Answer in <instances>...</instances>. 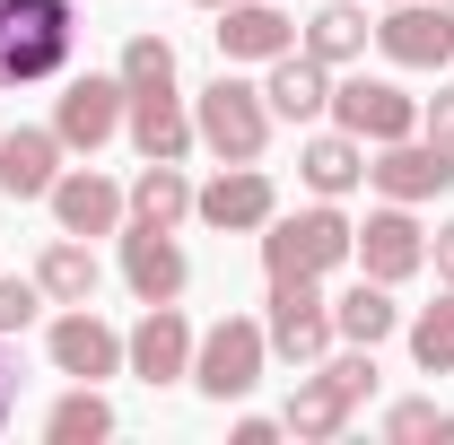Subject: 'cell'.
<instances>
[{"label": "cell", "mask_w": 454, "mask_h": 445, "mask_svg": "<svg viewBox=\"0 0 454 445\" xmlns=\"http://www.w3.org/2000/svg\"><path fill=\"white\" fill-rule=\"evenodd\" d=\"M210 35H219V53H227V61H280L288 44H297V27H288L280 0H227Z\"/></svg>", "instance_id": "obj_18"}, {"label": "cell", "mask_w": 454, "mask_h": 445, "mask_svg": "<svg viewBox=\"0 0 454 445\" xmlns=\"http://www.w3.org/2000/svg\"><path fill=\"white\" fill-rule=\"evenodd\" d=\"M402 340H411V367H419V376H454V288L437 306H419V315L402 324Z\"/></svg>", "instance_id": "obj_27"}, {"label": "cell", "mask_w": 454, "mask_h": 445, "mask_svg": "<svg viewBox=\"0 0 454 445\" xmlns=\"http://www.w3.org/2000/svg\"><path fill=\"white\" fill-rule=\"evenodd\" d=\"M271 437H288V419H262V410L236 419V445H271Z\"/></svg>", "instance_id": "obj_33"}, {"label": "cell", "mask_w": 454, "mask_h": 445, "mask_svg": "<svg viewBox=\"0 0 454 445\" xmlns=\"http://www.w3.org/2000/svg\"><path fill=\"white\" fill-rule=\"evenodd\" d=\"M122 113H131L122 70H88V79H70V88L53 97V140H61V149H79V158H97L114 131H122Z\"/></svg>", "instance_id": "obj_7"}, {"label": "cell", "mask_w": 454, "mask_h": 445, "mask_svg": "<svg viewBox=\"0 0 454 445\" xmlns=\"http://www.w3.org/2000/svg\"><path fill=\"white\" fill-rule=\"evenodd\" d=\"M122 131H131V149L140 158H192L201 149V131H192V105H184V88H149V97H131V113H122Z\"/></svg>", "instance_id": "obj_17"}, {"label": "cell", "mask_w": 454, "mask_h": 445, "mask_svg": "<svg viewBox=\"0 0 454 445\" xmlns=\"http://www.w3.org/2000/svg\"><path fill=\"white\" fill-rule=\"evenodd\" d=\"M122 279L140 306H175L192 288V254L175 245V227H149V219H122Z\"/></svg>", "instance_id": "obj_11"}, {"label": "cell", "mask_w": 454, "mask_h": 445, "mask_svg": "<svg viewBox=\"0 0 454 445\" xmlns=\"http://www.w3.org/2000/svg\"><path fill=\"white\" fill-rule=\"evenodd\" d=\"M262 367H271V340L254 315H219L210 332L192 340V385L210 393V402H245V393L262 385Z\"/></svg>", "instance_id": "obj_5"}, {"label": "cell", "mask_w": 454, "mask_h": 445, "mask_svg": "<svg viewBox=\"0 0 454 445\" xmlns=\"http://www.w3.org/2000/svg\"><path fill=\"white\" fill-rule=\"evenodd\" d=\"M79 53L70 0H0V88H44Z\"/></svg>", "instance_id": "obj_1"}, {"label": "cell", "mask_w": 454, "mask_h": 445, "mask_svg": "<svg viewBox=\"0 0 454 445\" xmlns=\"http://www.w3.org/2000/svg\"><path fill=\"white\" fill-rule=\"evenodd\" d=\"M349 262H358L367 279H385V288H402L411 271H428V227L411 219V201L367 210V227L349 236Z\"/></svg>", "instance_id": "obj_9"}, {"label": "cell", "mask_w": 454, "mask_h": 445, "mask_svg": "<svg viewBox=\"0 0 454 445\" xmlns=\"http://www.w3.org/2000/svg\"><path fill=\"white\" fill-rule=\"evenodd\" d=\"M394 332H402L394 288L358 271V288H340V297H333V340H358V349H376V340H394Z\"/></svg>", "instance_id": "obj_23"}, {"label": "cell", "mask_w": 454, "mask_h": 445, "mask_svg": "<svg viewBox=\"0 0 454 445\" xmlns=\"http://www.w3.org/2000/svg\"><path fill=\"white\" fill-rule=\"evenodd\" d=\"M9 410H18V376L0 367V428H9Z\"/></svg>", "instance_id": "obj_34"}, {"label": "cell", "mask_w": 454, "mask_h": 445, "mask_svg": "<svg viewBox=\"0 0 454 445\" xmlns=\"http://www.w3.org/2000/svg\"><path fill=\"white\" fill-rule=\"evenodd\" d=\"M367 183H376L385 201H411V210H419V201H437V192L454 183V149H446V140H428V131L385 140V149L367 158Z\"/></svg>", "instance_id": "obj_12"}, {"label": "cell", "mask_w": 454, "mask_h": 445, "mask_svg": "<svg viewBox=\"0 0 454 445\" xmlns=\"http://www.w3.org/2000/svg\"><path fill=\"white\" fill-rule=\"evenodd\" d=\"M297 175H306L315 201H340V192L367 183V140H349V131H315V140L297 149Z\"/></svg>", "instance_id": "obj_21"}, {"label": "cell", "mask_w": 454, "mask_h": 445, "mask_svg": "<svg viewBox=\"0 0 454 445\" xmlns=\"http://www.w3.org/2000/svg\"><path fill=\"white\" fill-rule=\"evenodd\" d=\"M192 324H184V306H149L131 332H122V367L140 376V385H184L192 376Z\"/></svg>", "instance_id": "obj_16"}, {"label": "cell", "mask_w": 454, "mask_h": 445, "mask_svg": "<svg viewBox=\"0 0 454 445\" xmlns=\"http://www.w3.org/2000/svg\"><path fill=\"white\" fill-rule=\"evenodd\" d=\"M376 393V349H358V340H340V349H324L306 376H297V393H288V437H306V445H324L349 428V410Z\"/></svg>", "instance_id": "obj_2"}, {"label": "cell", "mask_w": 454, "mask_h": 445, "mask_svg": "<svg viewBox=\"0 0 454 445\" xmlns=\"http://www.w3.org/2000/svg\"><path fill=\"white\" fill-rule=\"evenodd\" d=\"M35 315H44V288H35V271H27V279H9V271H0V340H9V332H27Z\"/></svg>", "instance_id": "obj_30"}, {"label": "cell", "mask_w": 454, "mask_h": 445, "mask_svg": "<svg viewBox=\"0 0 454 445\" xmlns=\"http://www.w3.org/2000/svg\"><path fill=\"white\" fill-rule=\"evenodd\" d=\"M192 9H210V18H219V9H227V0H192Z\"/></svg>", "instance_id": "obj_35"}, {"label": "cell", "mask_w": 454, "mask_h": 445, "mask_svg": "<svg viewBox=\"0 0 454 445\" xmlns=\"http://www.w3.org/2000/svg\"><path fill=\"white\" fill-rule=\"evenodd\" d=\"M44 201H53L61 236H122V219H131V192L114 175H97V167H61Z\"/></svg>", "instance_id": "obj_15"}, {"label": "cell", "mask_w": 454, "mask_h": 445, "mask_svg": "<svg viewBox=\"0 0 454 445\" xmlns=\"http://www.w3.org/2000/svg\"><path fill=\"white\" fill-rule=\"evenodd\" d=\"M271 97L262 88H245L236 70H219L201 97H192V131H201V149L219 158V167H262V149H271Z\"/></svg>", "instance_id": "obj_3"}, {"label": "cell", "mask_w": 454, "mask_h": 445, "mask_svg": "<svg viewBox=\"0 0 454 445\" xmlns=\"http://www.w3.org/2000/svg\"><path fill=\"white\" fill-rule=\"evenodd\" d=\"M385 437H394V445L446 437V445H454V410H437V402H394V410H385Z\"/></svg>", "instance_id": "obj_29"}, {"label": "cell", "mask_w": 454, "mask_h": 445, "mask_svg": "<svg viewBox=\"0 0 454 445\" xmlns=\"http://www.w3.org/2000/svg\"><path fill=\"white\" fill-rule=\"evenodd\" d=\"M131 219H149V227H184L192 219V183H184L175 158H149V167L131 175Z\"/></svg>", "instance_id": "obj_25"}, {"label": "cell", "mask_w": 454, "mask_h": 445, "mask_svg": "<svg viewBox=\"0 0 454 445\" xmlns=\"http://www.w3.org/2000/svg\"><path fill=\"white\" fill-rule=\"evenodd\" d=\"M376 53L394 70H446L454 61V0H385Z\"/></svg>", "instance_id": "obj_8"}, {"label": "cell", "mask_w": 454, "mask_h": 445, "mask_svg": "<svg viewBox=\"0 0 454 445\" xmlns=\"http://www.w3.org/2000/svg\"><path fill=\"white\" fill-rule=\"evenodd\" d=\"M333 122L349 131V140L385 149V140H411V131H419V97L394 88V79H340L333 88Z\"/></svg>", "instance_id": "obj_10"}, {"label": "cell", "mask_w": 454, "mask_h": 445, "mask_svg": "<svg viewBox=\"0 0 454 445\" xmlns=\"http://www.w3.org/2000/svg\"><path fill=\"white\" fill-rule=\"evenodd\" d=\"M122 88H131V97L175 88V44L167 35H131V44H122Z\"/></svg>", "instance_id": "obj_28"}, {"label": "cell", "mask_w": 454, "mask_h": 445, "mask_svg": "<svg viewBox=\"0 0 454 445\" xmlns=\"http://www.w3.org/2000/svg\"><path fill=\"white\" fill-rule=\"evenodd\" d=\"M44 437H53V445H97V437H114V402L97 385H70L53 410H44Z\"/></svg>", "instance_id": "obj_26"}, {"label": "cell", "mask_w": 454, "mask_h": 445, "mask_svg": "<svg viewBox=\"0 0 454 445\" xmlns=\"http://www.w3.org/2000/svg\"><path fill=\"white\" fill-rule=\"evenodd\" d=\"M61 149L53 131H0V201H44L61 175Z\"/></svg>", "instance_id": "obj_20"}, {"label": "cell", "mask_w": 454, "mask_h": 445, "mask_svg": "<svg viewBox=\"0 0 454 445\" xmlns=\"http://www.w3.org/2000/svg\"><path fill=\"white\" fill-rule=\"evenodd\" d=\"M428 262H437V279L454 288V219H437V236H428Z\"/></svg>", "instance_id": "obj_32"}, {"label": "cell", "mask_w": 454, "mask_h": 445, "mask_svg": "<svg viewBox=\"0 0 454 445\" xmlns=\"http://www.w3.org/2000/svg\"><path fill=\"white\" fill-rule=\"evenodd\" d=\"M97 254H88V236H53L44 254H35V288H44V306H97Z\"/></svg>", "instance_id": "obj_22"}, {"label": "cell", "mask_w": 454, "mask_h": 445, "mask_svg": "<svg viewBox=\"0 0 454 445\" xmlns=\"http://www.w3.org/2000/svg\"><path fill=\"white\" fill-rule=\"evenodd\" d=\"M262 340H271V358H288V367H315V358L333 349V297H324L315 279H271V297H262Z\"/></svg>", "instance_id": "obj_6"}, {"label": "cell", "mask_w": 454, "mask_h": 445, "mask_svg": "<svg viewBox=\"0 0 454 445\" xmlns=\"http://www.w3.org/2000/svg\"><path fill=\"white\" fill-rule=\"evenodd\" d=\"M271 79H262V97H271V113L280 122H315V113H333V70L306 53V44H288L280 61H262Z\"/></svg>", "instance_id": "obj_19"}, {"label": "cell", "mask_w": 454, "mask_h": 445, "mask_svg": "<svg viewBox=\"0 0 454 445\" xmlns=\"http://www.w3.org/2000/svg\"><path fill=\"white\" fill-rule=\"evenodd\" d=\"M349 236L358 227L340 219L333 201H315V210H271V227H262V271L271 279H324V271H340L349 262Z\"/></svg>", "instance_id": "obj_4"}, {"label": "cell", "mask_w": 454, "mask_h": 445, "mask_svg": "<svg viewBox=\"0 0 454 445\" xmlns=\"http://www.w3.org/2000/svg\"><path fill=\"white\" fill-rule=\"evenodd\" d=\"M271 210H280V183H271L262 167H219L201 192H192V219H210L219 236H262Z\"/></svg>", "instance_id": "obj_14"}, {"label": "cell", "mask_w": 454, "mask_h": 445, "mask_svg": "<svg viewBox=\"0 0 454 445\" xmlns=\"http://www.w3.org/2000/svg\"><path fill=\"white\" fill-rule=\"evenodd\" d=\"M44 349H53V376H70V385H106V376H131V367H122V332H114L97 306H70V315H53Z\"/></svg>", "instance_id": "obj_13"}, {"label": "cell", "mask_w": 454, "mask_h": 445, "mask_svg": "<svg viewBox=\"0 0 454 445\" xmlns=\"http://www.w3.org/2000/svg\"><path fill=\"white\" fill-rule=\"evenodd\" d=\"M297 44L324 61V70H340V61H358L367 44H376V27H367V9H358V0H333V9H315V18H306V35H297Z\"/></svg>", "instance_id": "obj_24"}, {"label": "cell", "mask_w": 454, "mask_h": 445, "mask_svg": "<svg viewBox=\"0 0 454 445\" xmlns=\"http://www.w3.org/2000/svg\"><path fill=\"white\" fill-rule=\"evenodd\" d=\"M419 131H428V140H446V149H454V88H437V97L419 105Z\"/></svg>", "instance_id": "obj_31"}]
</instances>
